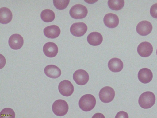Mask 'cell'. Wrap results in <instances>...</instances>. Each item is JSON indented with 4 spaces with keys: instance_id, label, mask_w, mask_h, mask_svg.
<instances>
[{
    "instance_id": "1",
    "label": "cell",
    "mask_w": 157,
    "mask_h": 118,
    "mask_svg": "<svg viewBox=\"0 0 157 118\" xmlns=\"http://www.w3.org/2000/svg\"><path fill=\"white\" fill-rule=\"evenodd\" d=\"M96 104V99L94 96L90 94H86L82 96L78 103L80 108L84 111H91L94 108Z\"/></svg>"
},
{
    "instance_id": "2",
    "label": "cell",
    "mask_w": 157,
    "mask_h": 118,
    "mask_svg": "<svg viewBox=\"0 0 157 118\" xmlns=\"http://www.w3.org/2000/svg\"><path fill=\"white\" fill-rule=\"evenodd\" d=\"M155 97L152 92L147 91L142 94L139 97L138 103L140 107L144 109L151 107L155 104Z\"/></svg>"
},
{
    "instance_id": "3",
    "label": "cell",
    "mask_w": 157,
    "mask_h": 118,
    "mask_svg": "<svg viewBox=\"0 0 157 118\" xmlns=\"http://www.w3.org/2000/svg\"><path fill=\"white\" fill-rule=\"evenodd\" d=\"M52 110L56 115L61 116L67 113L69 109L68 104L65 100L59 99L55 101L52 105Z\"/></svg>"
},
{
    "instance_id": "4",
    "label": "cell",
    "mask_w": 157,
    "mask_h": 118,
    "mask_svg": "<svg viewBox=\"0 0 157 118\" xmlns=\"http://www.w3.org/2000/svg\"><path fill=\"white\" fill-rule=\"evenodd\" d=\"M88 10L86 7L80 4L74 5L69 11L71 16L75 19L83 18L86 16Z\"/></svg>"
},
{
    "instance_id": "5",
    "label": "cell",
    "mask_w": 157,
    "mask_h": 118,
    "mask_svg": "<svg viewBox=\"0 0 157 118\" xmlns=\"http://www.w3.org/2000/svg\"><path fill=\"white\" fill-rule=\"evenodd\" d=\"M115 96L114 90L112 87L105 86L100 90L99 96L100 100L104 103H108L112 101Z\"/></svg>"
},
{
    "instance_id": "6",
    "label": "cell",
    "mask_w": 157,
    "mask_h": 118,
    "mask_svg": "<svg viewBox=\"0 0 157 118\" xmlns=\"http://www.w3.org/2000/svg\"><path fill=\"white\" fill-rule=\"evenodd\" d=\"M58 89L60 93L65 96L71 95L74 91V87L71 83L68 80H64L59 84Z\"/></svg>"
},
{
    "instance_id": "7",
    "label": "cell",
    "mask_w": 157,
    "mask_h": 118,
    "mask_svg": "<svg viewBox=\"0 0 157 118\" xmlns=\"http://www.w3.org/2000/svg\"><path fill=\"white\" fill-rule=\"evenodd\" d=\"M89 75L85 70L83 69L77 70L73 75V79L78 85H80L86 84L89 80Z\"/></svg>"
},
{
    "instance_id": "8",
    "label": "cell",
    "mask_w": 157,
    "mask_h": 118,
    "mask_svg": "<svg viewBox=\"0 0 157 118\" xmlns=\"http://www.w3.org/2000/svg\"><path fill=\"white\" fill-rule=\"evenodd\" d=\"M87 27L83 22H77L73 24L70 28L71 33L74 36L79 37L83 36L86 32Z\"/></svg>"
},
{
    "instance_id": "9",
    "label": "cell",
    "mask_w": 157,
    "mask_h": 118,
    "mask_svg": "<svg viewBox=\"0 0 157 118\" xmlns=\"http://www.w3.org/2000/svg\"><path fill=\"white\" fill-rule=\"evenodd\" d=\"M152 26L147 21H143L138 23L136 27V30L139 35L145 36L149 34L151 31Z\"/></svg>"
},
{
    "instance_id": "10",
    "label": "cell",
    "mask_w": 157,
    "mask_h": 118,
    "mask_svg": "<svg viewBox=\"0 0 157 118\" xmlns=\"http://www.w3.org/2000/svg\"><path fill=\"white\" fill-rule=\"evenodd\" d=\"M153 51L151 44L148 42H143L138 46L137 51L138 54L141 57H147L150 56Z\"/></svg>"
},
{
    "instance_id": "11",
    "label": "cell",
    "mask_w": 157,
    "mask_h": 118,
    "mask_svg": "<svg viewBox=\"0 0 157 118\" xmlns=\"http://www.w3.org/2000/svg\"><path fill=\"white\" fill-rule=\"evenodd\" d=\"M8 43L10 47L14 50L19 49L22 46L24 40L22 37L18 34H13L10 37Z\"/></svg>"
},
{
    "instance_id": "12",
    "label": "cell",
    "mask_w": 157,
    "mask_h": 118,
    "mask_svg": "<svg viewBox=\"0 0 157 118\" xmlns=\"http://www.w3.org/2000/svg\"><path fill=\"white\" fill-rule=\"evenodd\" d=\"M103 21L104 24L107 27L113 28L118 26L119 23V19L117 15L109 13L105 16Z\"/></svg>"
},
{
    "instance_id": "13",
    "label": "cell",
    "mask_w": 157,
    "mask_h": 118,
    "mask_svg": "<svg viewBox=\"0 0 157 118\" xmlns=\"http://www.w3.org/2000/svg\"><path fill=\"white\" fill-rule=\"evenodd\" d=\"M58 51V49L57 45L52 42H48L45 43L43 47V51L44 54L49 57H55L57 54Z\"/></svg>"
},
{
    "instance_id": "14",
    "label": "cell",
    "mask_w": 157,
    "mask_h": 118,
    "mask_svg": "<svg viewBox=\"0 0 157 118\" xmlns=\"http://www.w3.org/2000/svg\"><path fill=\"white\" fill-rule=\"evenodd\" d=\"M138 77L141 82L147 84L149 83L152 80L153 74L149 69L143 68L139 71L138 74Z\"/></svg>"
},
{
    "instance_id": "15",
    "label": "cell",
    "mask_w": 157,
    "mask_h": 118,
    "mask_svg": "<svg viewBox=\"0 0 157 118\" xmlns=\"http://www.w3.org/2000/svg\"><path fill=\"white\" fill-rule=\"evenodd\" d=\"M60 32L59 28L55 25L48 26L44 30V35L47 37L51 39L58 37L60 33Z\"/></svg>"
},
{
    "instance_id": "16",
    "label": "cell",
    "mask_w": 157,
    "mask_h": 118,
    "mask_svg": "<svg viewBox=\"0 0 157 118\" xmlns=\"http://www.w3.org/2000/svg\"><path fill=\"white\" fill-rule=\"evenodd\" d=\"M44 72L48 77L52 78H56L61 74L60 69L56 65H50L47 66L44 69Z\"/></svg>"
},
{
    "instance_id": "17",
    "label": "cell",
    "mask_w": 157,
    "mask_h": 118,
    "mask_svg": "<svg viewBox=\"0 0 157 118\" xmlns=\"http://www.w3.org/2000/svg\"><path fill=\"white\" fill-rule=\"evenodd\" d=\"M108 66L109 70L114 72H118L121 71L123 67V62L117 58H113L109 61Z\"/></svg>"
},
{
    "instance_id": "18",
    "label": "cell",
    "mask_w": 157,
    "mask_h": 118,
    "mask_svg": "<svg viewBox=\"0 0 157 118\" xmlns=\"http://www.w3.org/2000/svg\"><path fill=\"white\" fill-rule=\"evenodd\" d=\"M88 43L93 46H97L100 45L103 41V37L100 33L94 32L90 33L87 37Z\"/></svg>"
},
{
    "instance_id": "19",
    "label": "cell",
    "mask_w": 157,
    "mask_h": 118,
    "mask_svg": "<svg viewBox=\"0 0 157 118\" xmlns=\"http://www.w3.org/2000/svg\"><path fill=\"white\" fill-rule=\"evenodd\" d=\"M12 18L11 10L6 7H2L0 9V22L1 23L6 24L9 23Z\"/></svg>"
},
{
    "instance_id": "20",
    "label": "cell",
    "mask_w": 157,
    "mask_h": 118,
    "mask_svg": "<svg viewBox=\"0 0 157 118\" xmlns=\"http://www.w3.org/2000/svg\"><path fill=\"white\" fill-rule=\"evenodd\" d=\"M40 17L43 21L49 22L54 20L55 15L53 11L50 9H46L42 11L40 14Z\"/></svg>"
},
{
    "instance_id": "21",
    "label": "cell",
    "mask_w": 157,
    "mask_h": 118,
    "mask_svg": "<svg viewBox=\"0 0 157 118\" xmlns=\"http://www.w3.org/2000/svg\"><path fill=\"white\" fill-rule=\"evenodd\" d=\"M124 5V0H108V2L109 7L114 10H119L121 9Z\"/></svg>"
},
{
    "instance_id": "22",
    "label": "cell",
    "mask_w": 157,
    "mask_h": 118,
    "mask_svg": "<svg viewBox=\"0 0 157 118\" xmlns=\"http://www.w3.org/2000/svg\"><path fill=\"white\" fill-rule=\"evenodd\" d=\"M55 7L59 10L65 9L68 6L70 0H53Z\"/></svg>"
},
{
    "instance_id": "23",
    "label": "cell",
    "mask_w": 157,
    "mask_h": 118,
    "mask_svg": "<svg viewBox=\"0 0 157 118\" xmlns=\"http://www.w3.org/2000/svg\"><path fill=\"white\" fill-rule=\"evenodd\" d=\"M15 116L14 111L12 109L9 108H5L2 109L0 113L1 118H14Z\"/></svg>"
},
{
    "instance_id": "24",
    "label": "cell",
    "mask_w": 157,
    "mask_h": 118,
    "mask_svg": "<svg viewBox=\"0 0 157 118\" xmlns=\"http://www.w3.org/2000/svg\"><path fill=\"white\" fill-rule=\"evenodd\" d=\"M150 14L151 16L155 18H157V3L153 5L150 9Z\"/></svg>"
},
{
    "instance_id": "25",
    "label": "cell",
    "mask_w": 157,
    "mask_h": 118,
    "mask_svg": "<svg viewBox=\"0 0 157 118\" xmlns=\"http://www.w3.org/2000/svg\"><path fill=\"white\" fill-rule=\"evenodd\" d=\"M115 118H128V115L127 112L121 111L118 112L116 114Z\"/></svg>"
},
{
    "instance_id": "26",
    "label": "cell",
    "mask_w": 157,
    "mask_h": 118,
    "mask_svg": "<svg viewBox=\"0 0 157 118\" xmlns=\"http://www.w3.org/2000/svg\"><path fill=\"white\" fill-rule=\"evenodd\" d=\"M98 0H84L87 3L89 4H92L96 2Z\"/></svg>"
},
{
    "instance_id": "27",
    "label": "cell",
    "mask_w": 157,
    "mask_h": 118,
    "mask_svg": "<svg viewBox=\"0 0 157 118\" xmlns=\"http://www.w3.org/2000/svg\"><path fill=\"white\" fill-rule=\"evenodd\" d=\"M156 54H157V50H156Z\"/></svg>"
}]
</instances>
